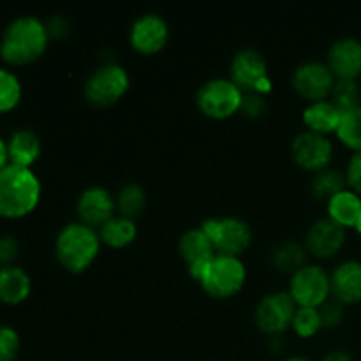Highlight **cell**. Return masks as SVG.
I'll list each match as a JSON object with an SVG mask.
<instances>
[{
	"label": "cell",
	"mask_w": 361,
	"mask_h": 361,
	"mask_svg": "<svg viewBox=\"0 0 361 361\" xmlns=\"http://www.w3.org/2000/svg\"><path fill=\"white\" fill-rule=\"evenodd\" d=\"M48 27L34 14H21L7 23L0 37V56L13 66L32 63L48 48Z\"/></svg>",
	"instance_id": "6da1fadb"
},
{
	"label": "cell",
	"mask_w": 361,
	"mask_h": 361,
	"mask_svg": "<svg viewBox=\"0 0 361 361\" xmlns=\"http://www.w3.org/2000/svg\"><path fill=\"white\" fill-rule=\"evenodd\" d=\"M41 180L30 168L9 164L0 171V217L21 219L37 208Z\"/></svg>",
	"instance_id": "7a4b0ae2"
},
{
	"label": "cell",
	"mask_w": 361,
	"mask_h": 361,
	"mask_svg": "<svg viewBox=\"0 0 361 361\" xmlns=\"http://www.w3.org/2000/svg\"><path fill=\"white\" fill-rule=\"evenodd\" d=\"M99 231L85 222H69L59 231L55 240V256L66 270L80 274L87 270L101 249Z\"/></svg>",
	"instance_id": "3957f363"
},
{
	"label": "cell",
	"mask_w": 361,
	"mask_h": 361,
	"mask_svg": "<svg viewBox=\"0 0 361 361\" xmlns=\"http://www.w3.org/2000/svg\"><path fill=\"white\" fill-rule=\"evenodd\" d=\"M247 270L238 256L215 254L201 270L197 282L214 298H229L243 288Z\"/></svg>",
	"instance_id": "277c9868"
},
{
	"label": "cell",
	"mask_w": 361,
	"mask_h": 361,
	"mask_svg": "<svg viewBox=\"0 0 361 361\" xmlns=\"http://www.w3.org/2000/svg\"><path fill=\"white\" fill-rule=\"evenodd\" d=\"M197 108L207 116L224 120L240 111L243 102V90L231 78H212L204 81L196 94Z\"/></svg>",
	"instance_id": "5b68a950"
},
{
	"label": "cell",
	"mask_w": 361,
	"mask_h": 361,
	"mask_svg": "<svg viewBox=\"0 0 361 361\" xmlns=\"http://www.w3.org/2000/svg\"><path fill=\"white\" fill-rule=\"evenodd\" d=\"M129 83V73L120 63H102L85 81V99L94 106L115 104L126 94Z\"/></svg>",
	"instance_id": "8992f818"
},
{
	"label": "cell",
	"mask_w": 361,
	"mask_h": 361,
	"mask_svg": "<svg viewBox=\"0 0 361 361\" xmlns=\"http://www.w3.org/2000/svg\"><path fill=\"white\" fill-rule=\"evenodd\" d=\"M217 254L240 256L252 243V228L240 217H214L201 224Z\"/></svg>",
	"instance_id": "52a82bcc"
},
{
	"label": "cell",
	"mask_w": 361,
	"mask_h": 361,
	"mask_svg": "<svg viewBox=\"0 0 361 361\" xmlns=\"http://www.w3.org/2000/svg\"><path fill=\"white\" fill-rule=\"evenodd\" d=\"M289 295L298 307L319 309L331 296L330 274L319 264H305L291 275Z\"/></svg>",
	"instance_id": "ba28073f"
},
{
	"label": "cell",
	"mask_w": 361,
	"mask_h": 361,
	"mask_svg": "<svg viewBox=\"0 0 361 361\" xmlns=\"http://www.w3.org/2000/svg\"><path fill=\"white\" fill-rule=\"evenodd\" d=\"M231 80L242 88L245 94H261L271 88L268 78V63L264 56L256 49H240L231 60Z\"/></svg>",
	"instance_id": "9c48e42d"
},
{
	"label": "cell",
	"mask_w": 361,
	"mask_h": 361,
	"mask_svg": "<svg viewBox=\"0 0 361 361\" xmlns=\"http://www.w3.org/2000/svg\"><path fill=\"white\" fill-rule=\"evenodd\" d=\"M335 81V74L331 73L328 63L321 60H305L293 73V87L309 102L330 97Z\"/></svg>",
	"instance_id": "30bf717a"
},
{
	"label": "cell",
	"mask_w": 361,
	"mask_h": 361,
	"mask_svg": "<svg viewBox=\"0 0 361 361\" xmlns=\"http://www.w3.org/2000/svg\"><path fill=\"white\" fill-rule=\"evenodd\" d=\"M298 305L289 291L268 293L256 307V324L270 335H279L293 324Z\"/></svg>",
	"instance_id": "8fae6325"
},
{
	"label": "cell",
	"mask_w": 361,
	"mask_h": 361,
	"mask_svg": "<svg viewBox=\"0 0 361 361\" xmlns=\"http://www.w3.org/2000/svg\"><path fill=\"white\" fill-rule=\"evenodd\" d=\"M291 155L298 166L310 171H321L328 168L334 157V143L328 136L314 130H303L296 134L291 143Z\"/></svg>",
	"instance_id": "7c38bea8"
},
{
	"label": "cell",
	"mask_w": 361,
	"mask_h": 361,
	"mask_svg": "<svg viewBox=\"0 0 361 361\" xmlns=\"http://www.w3.org/2000/svg\"><path fill=\"white\" fill-rule=\"evenodd\" d=\"M169 39L168 21L157 13H145L134 20L129 30V41L137 53L154 55L161 51Z\"/></svg>",
	"instance_id": "4fadbf2b"
},
{
	"label": "cell",
	"mask_w": 361,
	"mask_h": 361,
	"mask_svg": "<svg viewBox=\"0 0 361 361\" xmlns=\"http://www.w3.org/2000/svg\"><path fill=\"white\" fill-rule=\"evenodd\" d=\"M76 210L81 222L97 229L115 215V196L101 185L88 187L78 197Z\"/></svg>",
	"instance_id": "5bb4252c"
},
{
	"label": "cell",
	"mask_w": 361,
	"mask_h": 361,
	"mask_svg": "<svg viewBox=\"0 0 361 361\" xmlns=\"http://www.w3.org/2000/svg\"><path fill=\"white\" fill-rule=\"evenodd\" d=\"M345 228L331 221L330 217H321L309 228L305 236V245L316 257H331L344 247Z\"/></svg>",
	"instance_id": "9a60e30c"
},
{
	"label": "cell",
	"mask_w": 361,
	"mask_h": 361,
	"mask_svg": "<svg viewBox=\"0 0 361 361\" xmlns=\"http://www.w3.org/2000/svg\"><path fill=\"white\" fill-rule=\"evenodd\" d=\"M328 67L337 80H358L361 76V41L341 37L328 49Z\"/></svg>",
	"instance_id": "2e32d148"
},
{
	"label": "cell",
	"mask_w": 361,
	"mask_h": 361,
	"mask_svg": "<svg viewBox=\"0 0 361 361\" xmlns=\"http://www.w3.org/2000/svg\"><path fill=\"white\" fill-rule=\"evenodd\" d=\"M178 250L182 254V257L185 259L187 267H189V274L192 275L197 281L201 270L204 268V264L212 259V257L217 254L214 243L208 238L207 233L203 231V228H192L187 229L182 236H180Z\"/></svg>",
	"instance_id": "e0dca14e"
},
{
	"label": "cell",
	"mask_w": 361,
	"mask_h": 361,
	"mask_svg": "<svg viewBox=\"0 0 361 361\" xmlns=\"http://www.w3.org/2000/svg\"><path fill=\"white\" fill-rule=\"evenodd\" d=\"M331 296L341 303L361 302V261L345 259L330 274Z\"/></svg>",
	"instance_id": "ac0fdd59"
},
{
	"label": "cell",
	"mask_w": 361,
	"mask_h": 361,
	"mask_svg": "<svg viewBox=\"0 0 361 361\" xmlns=\"http://www.w3.org/2000/svg\"><path fill=\"white\" fill-rule=\"evenodd\" d=\"M342 109L331 99L309 102L303 109V123L307 129L328 136L330 133H337L342 120Z\"/></svg>",
	"instance_id": "d6986e66"
},
{
	"label": "cell",
	"mask_w": 361,
	"mask_h": 361,
	"mask_svg": "<svg viewBox=\"0 0 361 361\" xmlns=\"http://www.w3.org/2000/svg\"><path fill=\"white\" fill-rule=\"evenodd\" d=\"M32 279L16 264L0 267V302L6 305H20L30 296Z\"/></svg>",
	"instance_id": "ffe728a7"
},
{
	"label": "cell",
	"mask_w": 361,
	"mask_h": 361,
	"mask_svg": "<svg viewBox=\"0 0 361 361\" xmlns=\"http://www.w3.org/2000/svg\"><path fill=\"white\" fill-rule=\"evenodd\" d=\"M41 137L32 129H18L7 140L9 164L32 168L41 155Z\"/></svg>",
	"instance_id": "44dd1931"
},
{
	"label": "cell",
	"mask_w": 361,
	"mask_h": 361,
	"mask_svg": "<svg viewBox=\"0 0 361 361\" xmlns=\"http://www.w3.org/2000/svg\"><path fill=\"white\" fill-rule=\"evenodd\" d=\"M326 210L328 217L342 228H356V222L361 215V196L348 187L328 200Z\"/></svg>",
	"instance_id": "7402d4cb"
},
{
	"label": "cell",
	"mask_w": 361,
	"mask_h": 361,
	"mask_svg": "<svg viewBox=\"0 0 361 361\" xmlns=\"http://www.w3.org/2000/svg\"><path fill=\"white\" fill-rule=\"evenodd\" d=\"M101 242L113 249H122L134 242L137 235V226L134 219L123 217V215H113L108 222L97 229Z\"/></svg>",
	"instance_id": "603a6c76"
},
{
	"label": "cell",
	"mask_w": 361,
	"mask_h": 361,
	"mask_svg": "<svg viewBox=\"0 0 361 361\" xmlns=\"http://www.w3.org/2000/svg\"><path fill=\"white\" fill-rule=\"evenodd\" d=\"M310 187H312L314 196L328 201L337 192L348 189V178H345V173L328 166V168L321 169V171H316V175L312 178V185Z\"/></svg>",
	"instance_id": "cb8c5ba5"
},
{
	"label": "cell",
	"mask_w": 361,
	"mask_h": 361,
	"mask_svg": "<svg viewBox=\"0 0 361 361\" xmlns=\"http://www.w3.org/2000/svg\"><path fill=\"white\" fill-rule=\"evenodd\" d=\"M115 201L118 215L134 219L143 212L145 204H147V194H145L143 187L137 183H127L118 190Z\"/></svg>",
	"instance_id": "d4e9b609"
},
{
	"label": "cell",
	"mask_w": 361,
	"mask_h": 361,
	"mask_svg": "<svg viewBox=\"0 0 361 361\" xmlns=\"http://www.w3.org/2000/svg\"><path fill=\"white\" fill-rule=\"evenodd\" d=\"M271 263L281 271H298L305 267V249L296 242H284L271 252Z\"/></svg>",
	"instance_id": "484cf974"
},
{
	"label": "cell",
	"mask_w": 361,
	"mask_h": 361,
	"mask_svg": "<svg viewBox=\"0 0 361 361\" xmlns=\"http://www.w3.org/2000/svg\"><path fill=\"white\" fill-rule=\"evenodd\" d=\"M335 134L342 145L353 152H361V106L342 113L341 126Z\"/></svg>",
	"instance_id": "4316f807"
},
{
	"label": "cell",
	"mask_w": 361,
	"mask_h": 361,
	"mask_svg": "<svg viewBox=\"0 0 361 361\" xmlns=\"http://www.w3.org/2000/svg\"><path fill=\"white\" fill-rule=\"evenodd\" d=\"M23 95V87L16 73L0 67V113L16 108Z\"/></svg>",
	"instance_id": "83f0119b"
},
{
	"label": "cell",
	"mask_w": 361,
	"mask_h": 361,
	"mask_svg": "<svg viewBox=\"0 0 361 361\" xmlns=\"http://www.w3.org/2000/svg\"><path fill=\"white\" fill-rule=\"evenodd\" d=\"M331 101L342 109L349 111L361 106V88L358 80H337L330 95Z\"/></svg>",
	"instance_id": "f1b7e54d"
},
{
	"label": "cell",
	"mask_w": 361,
	"mask_h": 361,
	"mask_svg": "<svg viewBox=\"0 0 361 361\" xmlns=\"http://www.w3.org/2000/svg\"><path fill=\"white\" fill-rule=\"evenodd\" d=\"M291 326L295 328V331L300 337H314L323 328L319 309H316V307H298L295 312V317H293Z\"/></svg>",
	"instance_id": "f546056e"
},
{
	"label": "cell",
	"mask_w": 361,
	"mask_h": 361,
	"mask_svg": "<svg viewBox=\"0 0 361 361\" xmlns=\"http://www.w3.org/2000/svg\"><path fill=\"white\" fill-rule=\"evenodd\" d=\"M21 348V338L14 328L0 326V361H14Z\"/></svg>",
	"instance_id": "4dcf8cb0"
},
{
	"label": "cell",
	"mask_w": 361,
	"mask_h": 361,
	"mask_svg": "<svg viewBox=\"0 0 361 361\" xmlns=\"http://www.w3.org/2000/svg\"><path fill=\"white\" fill-rule=\"evenodd\" d=\"M321 314V323L323 328H335L342 323V317H344V303H341L338 300H328L323 305L319 307Z\"/></svg>",
	"instance_id": "1f68e13d"
},
{
	"label": "cell",
	"mask_w": 361,
	"mask_h": 361,
	"mask_svg": "<svg viewBox=\"0 0 361 361\" xmlns=\"http://www.w3.org/2000/svg\"><path fill=\"white\" fill-rule=\"evenodd\" d=\"M345 178H348V187L361 196V152H355L351 155L345 168Z\"/></svg>",
	"instance_id": "d6a6232c"
},
{
	"label": "cell",
	"mask_w": 361,
	"mask_h": 361,
	"mask_svg": "<svg viewBox=\"0 0 361 361\" xmlns=\"http://www.w3.org/2000/svg\"><path fill=\"white\" fill-rule=\"evenodd\" d=\"M267 108L268 104L261 94H254V92H250V94H243V102L240 111L245 113L247 116L256 118V116H261L263 113H267Z\"/></svg>",
	"instance_id": "836d02e7"
},
{
	"label": "cell",
	"mask_w": 361,
	"mask_h": 361,
	"mask_svg": "<svg viewBox=\"0 0 361 361\" xmlns=\"http://www.w3.org/2000/svg\"><path fill=\"white\" fill-rule=\"evenodd\" d=\"M20 254V242L11 235L0 236V264L9 267Z\"/></svg>",
	"instance_id": "e575fe53"
},
{
	"label": "cell",
	"mask_w": 361,
	"mask_h": 361,
	"mask_svg": "<svg viewBox=\"0 0 361 361\" xmlns=\"http://www.w3.org/2000/svg\"><path fill=\"white\" fill-rule=\"evenodd\" d=\"M48 27V34L49 37H62L69 32V25H67V20L62 16H55L46 23Z\"/></svg>",
	"instance_id": "d590c367"
},
{
	"label": "cell",
	"mask_w": 361,
	"mask_h": 361,
	"mask_svg": "<svg viewBox=\"0 0 361 361\" xmlns=\"http://www.w3.org/2000/svg\"><path fill=\"white\" fill-rule=\"evenodd\" d=\"M321 361H355V360H353V356L349 355L348 351L335 349V351H330L328 355H324V358Z\"/></svg>",
	"instance_id": "8d00e7d4"
},
{
	"label": "cell",
	"mask_w": 361,
	"mask_h": 361,
	"mask_svg": "<svg viewBox=\"0 0 361 361\" xmlns=\"http://www.w3.org/2000/svg\"><path fill=\"white\" fill-rule=\"evenodd\" d=\"M9 166V152H7V141L0 136V171Z\"/></svg>",
	"instance_id": "74e56055"
},
{
	"label": "cell",
	"mask_w": 361,
	"mask_h": 361,
	"mask_svg": "<svg viewBox=\"0 0 361 361\" xmlns=\"http://www.w3.org/2000/svg\"><path fill=\"white\" fill-rule=\"evenodd\" d=\"M282 361H312V360L305 358V356H289V358H286Z\"/></svg>",
	"instance_id": "f35d334b"
},
{
	"label": "cell",
	"mask_w": 361,
	"mask_h": 361,
	"mask_svg": "<svg viewBox=\"0 0 361 361\" xmlns=\"http://www.w3.org/2000/svg\"><path fill=\"white\" fill-rule=\"evenodd\" d=\"M356 231H358V235L361 236V215H360V219H358V222H356Z\"/></svg>",
	"instance_id": "ab89813d"
}]
</instances>
